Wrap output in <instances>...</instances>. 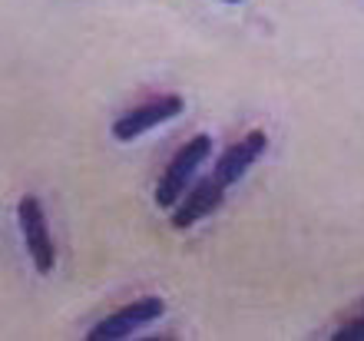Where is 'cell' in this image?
Instances as JSON below:
<instances>
[{
    "label": "cell",
    "mask_w": 364,
    "mask_h": 341,
    "mask_svg": "<svg viewBox=\"0 0 364 341\" xmlns=\"http://www.w3.org/2000/svg\"><path fill=\"white\" fill-rule=\"evenodd\" d=\"M209 152H212V136H205V133H199V136H192V140L182 142L179 149H176V156L169 159V166L163 169V176H159V186H156V206L173 212L176 202L192 189V176L199 172L202 159H205Z\"/></svg>",
    "instance_id": "cell-1"
},
{
    "label": "cell",
    "mask_w": 364,
    "mask_h": 341,
    "mask_svg": "<svg viewBox=\"0 0 364 341\" xmlns=\"http://www.w3.org/2000/svg\"><path fill=\"white\" fill-rule=\"evenodd\" d=\"M17 222H20V232H23V242H27V252L33 258L37 272L50 275L53 272V262H57V248H53V236H50V226H47V212H43L37 196H20Z\"/></svg>",
    "instance_id": "cell-2"
},
{
    "label": "cell",
    "mask_w": 364,
    "mask_h": 341,
    "mask_svg": "<svg viewBox=\"0 0 364 341\" xmlns=\"http://www.w3.org/2000/svg\"><path fill=\"white\" fill-rule=\"evenodd\" d=\"M166 312V302L156 298V295H146V298H136V302L116 308L113 315H106L100 325H93V332L87 335L90 341H119V338H129L136 335L143 325L156 322L159 315Z\"/></svg>",
    "instance_id": "cell-3"
},
{
    "label": "cell",
    "mask_w": 364,
    "mask_h": 341,
    "mask_svg": "<svg viewBox=\"0 0 364 341\" xmlns=\"http://www.w3.org/2000/svg\"><path fill=\"white\" fill-rule=\"evenodd\" d=\"M182 96L176 93H163V96H153V100H146V103L133 106L126 116H119L113 123V136L119 142H129L136 140V136L149 133V130H156V126L169 123V120H176V116L182 113Z\"/></svg>",
    "instance_id": "cell-4"
},
{
    "label": "cell",
    "mask_w": 364,
    "mask_h": 341,
    "mask_svg": "<svg viewBox=\"0 0 364 341\" xmlns=\"http://www.w3.org/2000/svg\"><path fill=\"white\" fill-rule=\"evenodd\" d=\"M265 149H269V136L262 133V130H252V133H245L239 142H232L229 149H225L219 159H215V166H212V179H219L222 186L229 189L232 182H239L242 176L249 172V166L259 159Z\"/></svg>",
    "instance_id": "cell-5"
},
{
    "label": "cell",
    "mask_w": 364,
    "mask_h": 341,
    "mask_svg": "<svg viewBox=\"0 0 364 341\" xmlns=\"http://www.w3.org/2000/svg\"><path fill=\"white\" fill-rule=\"evenodd\" d=\"M225 202V186L219 179H199L173 209V229H189L196 222H202L205 216H212L215 209Z\"/></svg>",
    "instance_id": "cell-6"
},
{
    "label": "cell",
    "mask_w": 364,
    "mask_h": 341,
    "mask_svg": "<svg viewBox=\"0 0 364 341\" xmlns=\"http://www.w3.org/2000/svg\"><path fill=\"white\" fill-rule=\"evenodd\" d=\"M331 338L335 341H364V315H358V318L345 322L335 335H331Z\"/></svg>",
    "instance_id": "cell-7"
},
{
    "label": "cell",
    "mask_w": 364,
    "mask_h": 341,
    "mask_svg": "<svg viewBox=\"0 0 364 341\" xmlns=\"http://www.w3.org/2000/svg\"><path fill=\"white\" fill-rule=\"evenodd\" d=\"M225 4H239V0H225Z\"/></svg>",
    "instance_id": "cell-8"
}]
</instances>
